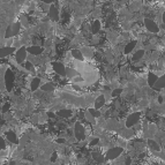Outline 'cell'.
I'll return each instance as SVG.
<instances>
[{
  "instance_id": "d4e9b609",
  "label": "cell",
  "mask_w": 165,
  "mask_h": 165,
  "mask_svg": "<svg viewBox=\"0 0 165 165\" xmlns=\"http://www.w3.org/2000/svg\"><path fill=\"white\" fill-rule=\"evenodd\" d=\"M9 27H11V30H12L13 36H16V35L20 33V29H21V24H20V22L13 23V24H11Z\"/></svg>"
},
{
  "instance_id": "1f68e13d",
  "label": "cell",
  "mask_w": 165,
  "mask_h": 165,
  "mask_svg": "<svg viewBox=\"0 0 165 165\" xmlns=\"http://www.w3.org/2000/svg\"><path fill=\"white\" fill-rule=\"evenodd\" d=\"M160 56L158 51H154L152 53H150V61H154L156 59H158V57Z\"/></svg>"
},
{
  "instance_id": "52a82bcc",
  "label": "cell",
  "mask_w": 165,
  "mask_h": 165,
  "mask_svg": "<svg viewBox=\"0 0 165 165\" xmlns=\"http://www.w3.org/2000/svg\"><path fill=\"white\" fill-rule=\"evenodd\" d=\"M15 51H16V49L13 46H1L0 47V59L9 57Z\"/></svg>"
},
{
  "instance_id": "ee69618b",
  "label": "cell",
  "mask_w": 165,
  "mask_h": 165,
  "mask_svg": "<svg viewBox=\"0 0 165 165\" xmlns=\"http://www.w3.org/2000/svg\"><path fill=\"white\" fill-rule=\"evenodd\" d=\"M13 43H14V42H13V39H12V38H8V42H7L6 46H12V45H13Z\"/></svg>"
},
{
  "instance_id": "44dd1931",
  "label": "cell",
  "mask_w": 165,
  "mask_h": 165,
  "mask_svg": "<svg viewBox=\"0 0 165 165\" xmlns=\"http://www.w3.org/2000/svg\"><path fill=\"white\" fill-rule=\"evenodd\" d=\"M91 156H92V158H94V160L96 162V163H104L105 162V157L97 150V151H94L92 154H91Z\"/></svg>"
},
{
  "instance_id": "d6a6232c",
  "label": "cell",
  "mask_w": 165,
  "mask_h": 165,
  "mask_svg": "<svg viewBox=\"0 0 165 165\" xmlns=\"http://www.w3.org/2000/svg\"><path fill=\"white\" fill-rule=\"evenodd\" d=\"M127 74H128V71H127V68H126L125 66H122V67L120 68V73H119V75H120L121 77H125V79H126Z\"/></svg>"
},
{
  "instance_id": "83f0119b",
  "label": "cell",
  "mask_w": 165,
  "mask_h": 165,
  "mask_svg": "<svg viewBox=\"0 0 165 165\" xmlns=\"http://www.w3.org/2000/svg\"><path fill=\"white\" fill-rule=\"evenodd\" d=\"M24 68L28 71V72H30V73H33L34 75L36 74V71H35V65H33L31 63H29V61H27L25 60V64H24Z\"/></svg>"
},
{
  "instance_id": "484cf974",
  "label": "cell",
  "mask_w": 165,
  "mask_h": 165,
  "mask_svg": "<svg viewBox=\"0 0 165 165\" xmlns=\"http://www.w3.org/2000/svg\"><path fill=\"white\" fill-rule=\"evenodd\" d=\"M84 118H86V121H88V122H89V124H91L92 126H95V125L97 124L96 118H94V117L90 114V112L88 111V110H87V111L84 112Z\"/></svg>"
},
{
  "instance_id": "277c9868",
  "label": "cell",
  "mask_w": 165,
  "mask_h": 165,
  "mask_svg": "<svg viewBox=\"0 0 165 165\" xmlns=\"http://www.w3.org/2000/svg\"><path fill=\"white\" fill-rule=\"evenodd\" d=\"M15 56H14V58H15V61L17 63V64H23L24 61H25V58H27V54H28V52H27V47L25 46H21V47H19L15 52Z\"/></svg>"
},
{
  "instance_id": "3957f363",
  "label": "cell",
  "mask_w": 165,
  "mask_h": 165,
  "mask_svg": "<svg viewBox=\"0 0 165 165\" xmlns=\"http://www.w3.org/2000/svg\"><path fill=\"white\" fill-rule=\"evenodd\" d=\"M86 135V128L83 127L80 121H76L75 125H74V136L77 141H81L83 140V137Z\"/></svg>"
},
{
  "instance_id": "4316f807",
  "label": "cell",
  "mask_w": 165,
  "mask_h": 165,
  "mask_svg": "<svg viewBox=\"0 0 165 165\" xmlns=\"http://www.w3.org/2000/svg\"><path fill=\"white\" fill-rule=\"evenodd\" d=\"M91 31L94 33V34H97L99 30H100V22H99V20H95L94 21V23H92V25H91Z\"/></svg>"
},
{
  "instance_id": "30bf717a",
  "label": "cell",
  "mask_w": 165,
  "mask_h": 165,
  "mask_svg": "<svg viewBox=\"0 0 165 165\" xmlns=\"http://www.w3.org/2000/svg\"><path fill=\"white\" fill-rule=\"evenodd\" d=\"M164 84H165V76L164 75H160L157 80H156V82L152 84V90H157V91H160L162 89H164Z\"/></svg>"
},
{
  "instance_id": "ac0fdd59",
  "label": "cell",
  "mask_w": 165,
  "mask_h": 165,
  "mask_svg": "<svg viewBox=\"0 0 165 165\" xmlns=\"http://www.w3.org/2000/svg\"><path fill=\"white\" fill-rule=\"evenodd\" d=\"M39 88L44 92H52L54 90V84L52 82H46V83H43L42 86H39Z\"/></svg>"
},
{
  "instance_id": "b9f144b4",
  "label": "cell",
  "mask_w": 165,
  "mask_h": 165,
  "mask_svg": "<svg viewBox=\"0 0 165 165\" xmlns=\"http://www.w3.org/2000/svg\"><path fill=\"white\" fill-rule=\"evenodd\" d=\"M73 89L76 90V91H80V90H81V87H80L77 83H73Z\"/></svg>"
},
{
  "instance_id": "ba28073f",
  "label": "cell",
  "mask_w": 165,
  "mask_h": 165,
  "mask_svg": "<svg viewBox=\"0 0 165 165\" xmlns=\"http://www.w3.org/2000/svg\"><path fill=\"white\" fill-rule=\"evenodd\" d=\"M52 68H53L54 72H56V74H58L59 76H65V69H66V67L64 66L63 63H60V61L52 63Z\"/></svg>"
},
{
  "instance_id": "ab89813d",
  "label": "cell",
  "mask_w": 165,
  "mask_h": 165,
  "mask_svg": "<svg viewBox=\"0 0 165 165\" xmlns=\"http://www.w3.org/2000/svg\"><path fill=\"white\" fill-rule=\"evenodd\" d=\"M46 114H47V117H49V118H51V119H54V118L57 117V116H56V113H53V111H49Z\"/></svg>"
},
{
  "instance_id": "7c38bea8",
  "label": "cell",
  "mask_w": 165,
  "mask_h": 165,
  "mask_svg": "<svg viewBox=\"0 0 165 165\" xmlns=\"http://www.w3.org/2000/svg\"><path fill=\"white\" fill-rule=\"evenodd\" d=\"M6 140H8L11 143H15L19 144V139H17V135L14 130H7L6 132Z\"/></svg>"
},
{
  "instance_id": "ffe728a7",
  "label": "cell",
  "mask_w": 165,
  "mask_h": 165,
  "mask_svg": "<svg viewBox=\"0 0 165 165\" xmlns=\"http://www.w3.org/2000/svg\"><path fill=\"white\" fill-rule=\"evenodd\" d=\"M77 75H79V72H77L76 69L72 68V67H68V68L65 69V76H67L69 80H72L73 77H75V76H77Z\"/></svg>"
},
{
  "instance_id": "603a6c76",
  "label": "cell",
  "mask_w": 165,
  "mask_h": 165,
  "mask_svg": "<svg viewBox=\"0 0 165 165\" xmlns=\"http://www.w3.org/2000/svg\"><path fill=\"white\" fill-rule=\"evenodd\" d=\"M71 56L74 58V59H76V60H79V61H83V56H82V53H81V51L80 50H77V49H75V50H72V52H71Z\"/></svg>"
},
{
  "instance_id": "d6986e66",
  "label": "cell",
  "mask_w": 165,
  "mask_h": 165,
  "mask_svg": "<svg viewBox=\"0 0 165 165\" xmlns=\"http://www.w3.org/2000/svg\"><path fill=\"white\" fill-rule=\"evenodd\" d=\"M80 51H81V53H82V56H83V58L90 59V58H92V56H94V51H92L90 47H82V49H80Z\"/></svg>"
},
{
  "instance_id": "7402d4cb",
  "label": "cell",
  "mask_w": 165,
  "mask_h": 165,
  "mask_svg": "<svg viewBox=\"0 0 165 165\" xmlns=\"http://www.w3.org/2000/svg\"><path fill=\"white\" fill-rule=\"evenodd\" d=\"M147 143H148L149 148H151L152 151H160V146H159L154 139H149Z\"/></svg>"
},
{
  "instance_id": "836d02e7",
  "label": "cell",
  "mask_w": 165,
  "mask_h": 165,
  "mask_svg": "<svg viewBox=\"0 0 165 165\" xmlns=\"http://www.w3.org/2000/svg\"><path fill=\"white\" fill-rule=\"evenodd\" d=\"M110 88H111L112 90H113V89H116V88H120V86H119V82H118V81H116V80L111 81V84H110Z\"/></svg>"
},
{
  "instance_id": "4dcf8cb0",
  "label": "cell",
  "mask_w": 165,
  "mask_h": 165,
  "mask_svg": "<svg viewBox=\"0 0 165 165\" xmlns=\"http://www.w3.org/2000/svg\"><path fill=\"white\" fill-rule=\"evenodd\" d=\"M121 91H122L121 88H116V89L111 90V96H112V97H119L120 94H121Z\"/></svg>"
},
{
  "instance_id": "60d3db41",
  "label": "cell",
  "mask_w": 165,
  "mask_h": 165,
  "mask_svg": "<svg viewBox=\"0 0 165 165\" xmlns=\"http://www.w3.org/2000/svg\"><path fill=\"white\" fill-rule=\"evenodd\" d=\"M95 58H96L97 60H102V59H103V56H102L99 52H95Z\"/></svg>"
},
{
  "instance_id": "7bdbcfd3",
  "label": "cell",
  "mask_w": 165,
  "mask_h": 165,
  "mask_svg": "<svg viewBox=\"0 0 165 165\" xmlns=\"http://www.w3.org/2000/svg\"><path fill=\"white\" fill-rule=\"evenodd\" d=\"M114 107H116L117 110L120 107V100H119V99H117V100L114 102Z\"/></svg>"
},
{
  "instance_id": "c3c4849f",
  "label": "cell",
  "mask_w": 165,
  "mask_h": 165,
  "mask_svg": "<svg viewBox=\"0 0 165 165\" xmlns=\"http://www.w3.org/2000/svg\"><path fill=\"white\" fill-rule=\"evenodd\" d=\"M0 92H1V91H0Z\"/></svg>"
},
{
  "instance_id": "e0dca14e",
  "label": "cell",
  "mask_w": 165,
  "mask_h": 165,
  "mask_svg": "<svg viewBox=\"0 0 165 165\" xmlns=\"http://www.w3.org/2000/svg\"><path fill=\"white\" fill-rule=\"evenodd\" d=\"M144 50H136L135 52H134V54H133V58H132V60L134 61V63H137L139 60H141V59H143V57H144Z\"/></svg>"
},
{
  "instance_id": "f6af8a7d",
  "label": "cell",
  "mask_w": 165,
  "mask_h": 165,
  "mask_svg": "<svg viewBox=\"0 0 165 165\" xmlns=\"http://www.w3.org/2000/svg\"><path fill=\"white\" fill-rule=\"evenodd\" d=\"M43 4H47V5H51L53 3V0H42Z\"/></svg>"
},
{
  "instance_id": "8d00e7d4",
  "label": "cell",
  "mask_w": 165,
  "mask_h": 165,
  "mask_svg": "<svg viewBox=\"0 0 165 165\" xmlns=\"http://www.w3.org/2000/svg\"><path fill=\"white\" fill-rule=\"evenodd\" d=\"M6 149V143H5V140L4 137L0 136V150H5Z\"/></svg>"
},
{
  "instance_id": "9a60e30c",
  "label": "cell",
  "mask_w": 165,
  "mask_h": 165,
  "mask_svg": "<svg viewBox=\"0 0 165 165\" xmlns=\"http://www.w3.org/2000/svg\"><path fill=\"white\" fill-rule=\"evenodd\" d=\"M105 102H106V99L104 98V96H103V95L97 96V98L94 100V108L99 110V108H100L103 105H105Z\"/></svg>"
},
{
  "instance_id": "cb8c5ba5",
  "label": "cell",
  "mask_w": 165,
  "mask_h": 165,
  "mask_svg": "<svg viewBox=\"0 0 165 165\" xmlns=\"http://www.w3.org/2000/svg\"><path fill=\"white\" fill-rule=\"evenodd\" d=\"M158 79V76L155 74V73H150L149 75H148V77H147V84L149 86V87H152V84L156 82V80Z\"/></svg>"
},
{
  "instance_id": "5b68a950",
  "label": "cell",
  "mask_w": 165,
  "mask_h": 165,
  "mask_svg": "<svg viewBox=\"0 0 165 165\" xmlns=\"http://www.w3.org/2000/svg\"><path fill=\"white\" fill-rule=\"evenodd\" d=\"M124 152V148L121 147H112V148H110L106 152V158L105 159H110V160H112V159H116L118 156H120L121 154Z\"/></svg>"
},
{
  "instance_id": "9c48e42d",
  "label": "cell",
  "mask_w": 165,
  "mask_h": 165,
  "mask_svg": "<svg viewBox=\"0 0 165 165\" xmlns=\"http://www.w3.org/2000/svg\"><path fill=\"white\" fill-rule=\"evenodd\" d=\"M44 51H45V49L41 45H31L29 47H27V52L30 54H34V56H41Z\"/></svg>"
},
{
  "instance_id": "5bb4252c",
  "label": "cell",
  "mask_w": 165,
  "mask_h": 165,
  "mask_svg": "<svg viewBox=\"0 0 165 165\" xmlns=\"http://www.w3.org/2000/svg\"><path fill=\"white\" fill-rule=\"evenodd\" d=\"M39 86H41V79L39 77H33L30 84H29V89L30 91H36L37 89H39Z\"/></svg>"
},
{
  "instance_id": "8992f818",
  "label": "cell",
  "mask_w": 165,
  "mask_h": 165,
  "mask_svg": "<svg viewBox=\"0 0 165 165\" xmlns=\"http://www.w3.org/2000/svg\"><path fill=\"white\" fill-rule=\"evenodd\" d=\"M144 25H146L147 30H148V31H150V33L156 34V33H158V31H159V28H158L157 23H156V22H155L152 19H146V20H144Z\"/></svg>"
},
{
  "instance_id": "f1b7e54d",
  "label": "cell",
  "mask_w": 165,
  "mask_h": 165,
  "mask_svg": "<svg viewBox=\"0 0 165 165\" xmlns=\"http://www.w3.org/2000/svg\"><path fill=\"white\" fill-rule=\"evenodd\" d=\"M88 111L90 112V114L94 117V118H98V117H100L102 114H100V112H99V110H96V108H94V107H90L89 110H88Z\"/></svg>"
},
{
  "instance_id": "d590c367",
  "label": "cell",
  "mask_w": 165,
  "mask_h": 165,
  "mask_svg": "<svg viewBox=\"0 0 165 165\" xmlns=\"http://www.w3.org/2000/svg\"><path fill=\"white\" fill-rule=\"evenodd\" d=\"M98 143H99V139H98V137H94V139H91V140L89 141V146H90V147H94V146L98 144Z\"/></svg>"
},
{
  "instance_id": "74e56055",
  "label": "cell",
  "mask_w": 165,
  "mask_h": 165,
  "mask_svg": "<svg viewBox=\"0 0 165 165\" xmlns=\"http://www.w3.org/2000/svg\"><path fill=\"white\" fill-rule=\"evenodd\" d=\"M126 80H127V82H134V81H135V76H134V74L128 73L127 76H126Z\"/></svg>"
},
{
  "instance_id": "4fadbf2b",
  "label": "cell",
  "mask_w": 165,
  "mask_h": 165,
  "mask_svg": "<svg viewBox=\"0 0 165 165\" xmlns=\"http://www.w3.org/2000/svg\"><path fill=\"white\" fill-rule=\"evenodd\" d=\"M57 117H60V118H65V119H69L72 116H73V112L69 111V110H66V108H60L57 111L56 113Z\"/></svg>"
},
{
  "instance_id": "f546056e",
  "label": "cell",
  "mask_w": 165,
  "mask_h": 165,
  "mask_svg": "<svg viewBox=\"0 0 165 165\" xmlns=\"http://www.w3.org/2000/svg\"><path fill=\"white\" fill-rule=\"evenodd\" d=\"M135 81H136L135 84H137V87H139V88H142V87H146V86H147V81L143 80V79H137V80H135Z\"/></svg>"
},
{
  "instance_id": "2e32d148",
  "label": "cell",
  "mask_w": 165,
  "mask_h": 165,
  "mask_svg": "<svg viewBox=\"0 0 165 165\" xmlns=\"http://www.w3.org/2000/svg\"><path fill=\"white\" fill-rule=\"evenodd\" d=\"M136 43H137V41H132V42H129L128 44H126L125 47H124V53H125V54H129V53H132V52L135 50Z\"/></svg>"
},
{
  "instance_id": "bcb514c9",
  "label": "cell",
  "mask_w": 165,
  "mask_h": 165,
  "mask_svg": "<svg viewBox=\"0 0 165 165\" xmlns=\"http://www.w3.org/2000/svg\"><path fill=\"white\" fill-rule=\"evenodd\" d=\"M24 1V0H16V3H19V4H22Z\"/></svg>"
},
{
  "instance_id": "7a4b0ae2",
  "label": "cell",
  "mask_w": 165,
  "mask_h": 165,
  "mask_svg": "<svg viewBox=\"0 0 165 165\" xmlns=\"http://www.w3.org/2000/svg\"><path fill=\"white\" fill-rule=\"evenodd\" d=\"M140 118H141V112H139V111H135V112L130 113V114L126 118V120H125V126H126L127 128L133 127L135 124L140 122Z\"/></svg>"
},
{
  "instance_id": "f35d334b",
  "label": "cell",
  "mask_w": 165,
  "mask_h": 165,
  "mask_svg": "<svg viewBox=\"0 0 165 165\" xmlns=\"http://www.w3.org/2000/svg\"><path fill=\"white\" fill-rule=\"evenodd\" d=\"M8 108H9V103H5L3 106V112H8Z\"/></svg>"
},
{
  "instance_id": "6da1fadb",
  "label": "cell",
  "mask_w": 165,
  "mask_h": 165,
  "mask_svg": "<svg viewBox=\"0 0 165 165\" xmlns=\"http://www.w3.org/2000/svg\"><path fill=\"white\" fill-rule=\"evenodd\" d=\"M14 73L12 69H6V73L4 75V82H5V86H6V90L7 91H12L13 90V83H14Z\"/></svg>"
},
{
  "instance_id": "e575fe53",
  "label": "cell",
  "mask_w": 165,
  "mask_h": 165,
  "mask_svg": "<svg viewBox=\"0 0 165 165\" xmlns=\"http://www.w3.org/2000/svg\"><path fill=\"white\" fill-rule=\"evenodd\" d=\"M21 21H20V24H23V25H25V27H28L29 25V23H28V20H27V17H25V15H21Z\"/></svg>"
},
{
  "instance_id": "7dc6e473",
  "label": "cell",
  "mask_w": 165,
  "mask_h": 165,
  "mask_svg": "<svg viewBox=\"0 0 165 165\" xmlns=\"http://www.w3.org/2000/svg\"><path fill=\"white\" fill-rule=\"evenodd\" d=\"M5 1H6V0H5Z\"/></svg>"
},
{
  "instance_id": "8fae6325",
  "label": "cell",
  "mask_w": 165,
  "mask_h": 165,
  "mask_svg": "<svg viewBox=\"0 0 165 165\" xmlns=\"http://www.w3.org/2000/svg\"><path fill=\"white\" fill-rule=\"evenodd\" d=\"M47 14H49V19L52 20V21H58L59 20V12L57 11V8L53 5L50 6V8L47 11Z\"/></svg>"
}]
</instances>
